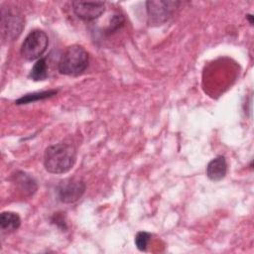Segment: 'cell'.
<instances>
[{
  "label": "cell",
  "mask_w": 254,
  "mask_h": 254,
  "mask_svg": "<svg viewBox=\"0 0 254 254\" xmlns=\"http://www.w3.org/2000/svg\"><path fill=\"white\" fill-rule=\"evenodd\" d=\"M48 45V35L42 30H33L22 43L21 56L29 62L38 61L46 52Z\"/></svg>",
  "instance_id": "277c9868"
},
{
  "label": "cell",
  "mask_w": 254,
  "mask_h": 254,
  "mask_svg": "<svg viewBox=\"0 0 254 254\" xmlns=\"http://www.w3.org/2000/svg\"><path fill=\"white\" fill-rule=\"evenodd\" d=\"M124 23V17L123 15L116 13L113 15L111 21H110V25H109V31H115L118 28H120Z\"/></svg>",
  "instance_id": "5bb4252c"
},
{
  "label": "cell",
  "mask_w": 254,
  "mask_h": 254,
  "mask_svg": "<svg viewBox=\"0 0 254 254\" xmlns=\"http://www.w3.org/2000/svg\"><path fill=\"white\" fill-rule=\"evenodd\" d=\"M16 182L18 183L21 190H23L27 194H33L37 190V185L33 178L23 172H20L16 176Z\"/></svg>",
  "instance_id": "8fae6325"
},
{
  "label": "cell",
  "mask_w": 254,
  "mask_h": 254,
  "mask_svg": "<svg viewBox=\"0 0 254 254\" xmlns=\"http://www.w3.org/2000/svg\"><path fill=\"white\" fill-rule=\"evenodd\" d=\"M151 234L145 231H140L135 236V245L140 251H145L147 249L148 243L150 241Z\"/></svg>",
  "instance_id": "4fadbf2b"
},
{
  "label": "cell",
  "mask_w": 254,
  "mask_h": 254,
  "mask_svg": "<svg viewBox=\"0 0 254 254\" xmlns=\"http://www.w3.org/2000/svg\"><path fill=\"white\" fill-rule=\"evenodd\" d=\"M20 216L12 211H4L0 216V228L3 232H13L20 227Z\"/></svg>",
  "instance_id": "9c48e42d"
},
{
  "label": "cell",
  "mask_w": 254,
  "mask_h": 254,
  "mask_svg": "<svg viewBox=\"0 0 254 254\" xmlns=\"http://www.w3.org/2000/svg\"><path fill=\"white\" fill-rule=\"evenodd\" d=\"M71 5L74 14L84 21H92L99 18L105 10V3L99 1H73Z\"/></svg>",
  "instance_id": "52a82bcc"
},
{
  "label": "cell",
  "mask_w": 254,
  "mask_h": 254,
  "mask_svg": "<svg viewBox=\"0 0 254 254\" xmlns=\"http://www.w3.org/2000/svg\"><path fill=\"white\" fill-rule=\"evenodd\" d=\"M89 62L88 53L79 45L68 47L62 55L58 68L62 74L75 76L82 73Z\"/></svg>",
  "instance_id": "7a4b0ae2"
},
{
  "label": "cell",
  "mask_w": 254,
  "mask_h": 254,
  "mask_svg": "<svg viewBox=\"0 0 254 254\" xmlns=\"http://www.w3.org/2000/svg\"><path fill=\"white\" fill-rule=\"evenodd\" d=\"M24 25V18L17 9L9 6L1 8V36L4 41L17 39Z\"/></svg>",
  "instance_id": "3957f363"
},
{
  "label": "cell",
  "mask_w": 254,
  "mask_h": 254,
  "mask_svg": "<svg viewBox=\"0 0 254 254\" xmlns=\"http://www.w3.org/2000/svg\"><path fill=\"white\" fill-rule=\"evenodd\" d=\"M227 173V163L224 156H217L212 159L206 167V176L213 182L222 180Z\"/></svg>",
  "instance_id": "ba28073f"
},
{
  "label": "cell",
  "mask_w": 254,
  "mask_h": 254,
  "mask_svg": "<svg viewBox=\"0 0 254 254\" xmlns=\"http://www.w3.org/2000/svg\"><path fill=\"white\" fill-rule=\"evenodd\" d=\"M246 18L248 19L249 23H250L251 25H253V16H252L251 14H247V15H246Z\"/></svg>",
  "instance_id": "9a60e30c"
},
{
  "label": "cell",
  "mask_w": 254,
  "mask_h": 254,
  "mask_svg": "<svg viewBox=\"0 0 254 254\" xmlns=\"http://www.w3.org/2000/svg\"><path fill=\"white\" fill-rule=\"evenodd\" d=\"M57 90H48V91H41V92H33L29 94H25L24 96L20 97L15 101L16 104H27L30 102L46 99L49 97H52L57 94Z\"/></svg>",
  "instance_id": "7c38bea8"
},
{
  "label": "cell",
  "mask_w": 254,
  "mask_h": 254,
  "mask_svg": "<svg viewBox=\"0 0 254 254\" xmlns=\"http://www.w3.org/2000/svg\"><path fill=\"white\" fill-rule=\"evenodd\" d=\"M76 160V150L68 143H59L49 146L44 153L45 169L52 174L67 173Z\"/></svg>",
  "instance_id": "6da1fadb"
},
{
  "label": "cell",
  "mask_w": 254,
  "mask_h": 254,
  "mask_svg": "<svg viewBox=\"0 0 254 254\" xmlns=\"http://www.w3.org/2000/svg\"><path fill=\"white\" fill-rule=\"evenodd\" d=\"M180 5L179 1L152 0L146 2L148 23L150 25H162L166 23Z\"/></svg>",
  "instance_id": "5b68a950"
},
{
  "label": "cell",
  "mask_w": 254,
  "mask_h": 254,
  "mask_svg": "<svg viewBox=\"0 0 254 254\" xmlns=\"http://www.w3.org/2000/svg\"><path fill=\"white\" fill-rule=\"evenodd\" d=\"M29 76L35 81L45 80L48 77V64L46 59L41 58L34 64Z\"/></svg>",
  "instance_id": "30bf717a"
},
{
  "label": "cell",
  "mask_w": 254,
  "mask_h": 254,
  "mask_svg": "<svg viewBox=\"0 0 254 254\" xmlns=\"http://www.w3.org/2000/svg\"><path fill=\"white\" fill-rule=\"evenodd\" d=\"M85 191V184L74 178L62 181L57 189L58 197L62 202L71 203L78 200Z\"/></svg>",
  "instance_id": "8992f818"
}]
</instances>
